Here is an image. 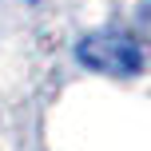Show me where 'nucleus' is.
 I'll return each mask as SVG.
<instances>
[{
	"mask_svg": "<svg viewBox=\"0 0 151 151\" xmlns=\"http://www.w3.org/2000/svg\"><path fill=\"white\" fill-rule=\"evenodd\" d=\"M76 56H80L83 68L99 72V76H115V80H131V76L143 72L147 56H143V44L127 32H91L76 44Z\"/></svg>",
	"mask_w": 151,
	"mask_h": 151,
	"instance_id": "1",
	"label": "nucleus"
}]
</instances>
